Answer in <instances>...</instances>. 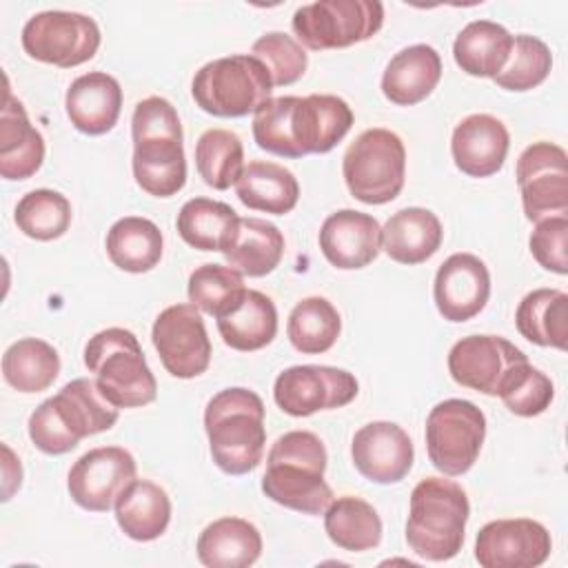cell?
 I'll list each match as a JSON object with an SVG mask.
<instances>
[{
  "label": "cell",
  "mask_w": 568,
  "mask_h": 568,
  "mask_svg": "<svg viewBox=\"0 0 568 568\" xmlns=\"http://www.w3.org/2000/svg\"><path fill=\"white\" fill-rule=\"evenodd\" d=\"M470 504L466 490L444 477H426L410 493L406 541L428 561L453 559L466 539Z\"/></svg>",
  "instance_id": "8992f818"
},
{
  "label": "cell",
  "mask_w": 568,
  "mask_h": 568,
  "mask_svg": "<svg viewBox=\"0 0 568 568\" xmlns=\"http://www.w3.org/2000/svg\"><path fill=\"white\" fill-rule=\"evenodd\" d=\"M515 324L528 342L566 351L568 295L557 288H535L526 293L515 311Z\"/></svg>",
  "instance_id": "836d02e7"
},
{
  "label": "cell",
  "mask_w": 568,
  "mask_h": 568,
  "mask_svg": "<svg viewBox=\"0 0 568 568\" xmlns=\"http://www.w3.org/2000/svg\"><path fill=\"white\" fill-rule=\"evenodd\" d=\"M222 255L229 266L248 277H264L277 268L284 255L282 231L262 217H240Z\"/></svg>",
  "instance_id": "4316f807"
},
{
  "label": "cell",
  "mask_w": 568,
  "mask_h": 568,
  "mask_svg": "<svg viewBox=\"0 0 568 568\" xmlns=\"http://www.w3.org/2000/svg\"><path fill=\"white\" fill-rule=\"evenodd\" d=\"M71 202L53 189H36L24 193L13 213L18 229L27 237L40 242L62 237L71 226Z\"/></svg>",
  "instance_id": "ab89813d"
},
{
  "label": "cell",
  "mask_w": 568,
  "mask_h": 568,
  "mask_svg": "<svg viewBox=\"0 0 568 568\" xmlns=\"http://www.w3.org/2000/svg\"><path fill=\"white\" fill-rule=\"evenodd\" d=\"M521 348L499 335H468L453 344L448 353L450 377L466 388L497 395L513 366L526 362Z\"/></svg>",
  "instance_id": "ac0fdd59"
},
{
  "label": "cell",
  "mask_w": 568,
  "mask_h": 568,
  "mask_svg": "<svg viewBox=\"0 0 568 568\" xmlns=\"http://www.w3.org/2000/svg\"><path fill=\"white\" fill-rule=\"evenodd\" d=\"M195 550L206 568H246L262 555V535L248 519L220 517L200 532Z\"/></svg>",
  "instance_id": "83f0119b"
},
{
  "label": "cell",
  "mask_w": 568,
  "mask_h": 568,
  "mask_svg": "<svg viewBox=\"0 0 568 568\" xmlns=\"http://www.w3.org/2000/svg\"><path fill=\"white\" fill-rule=\"evenodd\" d=\"M439 80V53L430 44H410L388 60L382 73V93L397 106H413L426 100Z\"/></svg>",
  "instance_id": "cb8c5ba5"
},
{
  "label": "cell",
  "mask_w": 568,
  "mask_h": 568,
  "mask_svg": "<svg viewBox=\"0 0 568 568\" xmlns=\"http://www.w3.org/2000/svg\"><path fill=\"white\" fill-rule=\"evenodd\" d=\"M118 413L120 408L102 395L95 379L78 377L44 399L31 413L27 428L38 450L64 455L84 437L109 430L118 422Z\"/></svg>",
  "instance_id": "277c9868"
},
{
  "label": "cell",
  "mask_w": 568,
  "mask_h": 568,
  "mask_svg": "<svg viewBox=\"0 0 568 568\" xmlns=\"http://www.w3.org/2000/svg\"><path fill=\"white\" fill-rule=\"evenodd\" d=\"M84 366L95 373L98 388L118 408H140L158 397L155 375L135 333L126 328L95 333L84 346Z\"/></svg>",
  "instance_id": "52a82bcc"
},
{
  "label": "cell",
  "mask_w": 568,
  "mask_h": 568,
  "mask_svg": "<svg viewBox=\"0 0 568 568\" xmlns=\"http://www.w3.org/2000/svg\"><path fill=\"white\" fill-rule=\"evenodd\" d=\"M353 126L346 100L331 93L271 98L253 113V140L280 158L328 153Z\"/></svg>",
  "instance_id": "6da1fadb"
},
{
  "label": "cell",
  "mask_w": 568,
  "mask_h": 568,
  "mask_svg": "<svg viewBox=\"0 0 568 568\" xmlns=\"http://www.w3.org/2000/svg\"><path fill=\"white\" fill-rule=\"evenodd\" d=\"M513 49L510 31L493 20L468 22L453 42L457 67L473 78H495L508 62Z\"/></svg>",
  "instance_id": "1f68e13d"
},
{
  "label": "cell",
  "mask_w": 568,
  "mask_h": 568,
  "mask_svg": "<svg viewBox=\"0 0 568 568\" xmlns=\"http://www.w3.org/2000/svg\"><path fill=\"white\" fill-rule=\"evenodd\" d=\"M264 402L257 393L233 386L215 393L204 408V430L209 450L226 475H246L255 470L264 455Z\"/></svg>",
  "instance_id": "5b68a950"
},
{
  "label": "cell",
  "mask_w": 568,
  "mask_h": 568,
  "mask_svg": "<svg viewBox=\"0 0 568 568\" xmlns=\"http://www.w3.org/2000/svg\"><path fill=\"white\" fill-rule=\"evenodd\" d=\"M251 55L266 67L273 87H288L297 82L308 67L304 47L293 36L282 31H268L260 36L253 42Z\"/></svg>",
  "instance_id": "ee69618b"
},
{
  "label": "cell",
  "mask_w": 568,
  "mask_h": 568,
  "mask_svg": "<svg viewBox=\"0 0 568 568\" xmlns=\"http://www.w3.org/2000/svg\"><path fill=\"white\" fill-rule=\"evenodd\" d=\"M550 550V532L528 517L488 521L475 539V559L481 568H535Z\"/></svg>",
  "instance_id": "e0dca14e"
},
{
  "label": "cell",
  "mask_w": 568,
  "mask_h": 568,
  "mask_svg": "<svg viewBox=\"0 0 568 568\" xmlns=\"http://www.w3.org/2000/svg\"><path fill=\"white\" fill-rule=\"evenodd\" d=\"M490 297V273L473 253H453L435 273L433 300L446 322H466L484 311Z\"/></svg>",
  "instance_id": "d6986e66"
},
{
  "label": "cell",
  "mask_w": 568,
  "mask_h": 568,
  "mask_svg": "<svg viewBox=\"0 0 568 568\" xmlns=\"http://www.w3.org/2000/svg\"><path fill=\"white\" fill-rule=\"evenodd\" d=\"M246 291L244 277L233 266L224 264H202L189 275V300L195 304L202 313L213 315L215 320L231 311L235 302Z\"/></svg>",
  "instance_id": "60d3db41"
},
{
  "label": "cell",
  "mask_w": 568,
  "mask_h": 568,
  "mask_svg": "<svg viewBox=\"0 0 568 568\" xmlns=\"http://www.w3.org/2000/svg\"><path fill=\"white\" fill-rule=\"evenodd\" d=\"M508 146L510 135L506 124L490 113L466 115L450 138L455 166L470 178L495 175L506 162Z\"/></svg>",
  "instance_id": "7402d4cb"
},
{
  "label": "cell",
  "mask_w": 568,
  "mask_h": 568,
  "mask_svg": "<svg viewBox=\"0 0 568 568\" xmlns=\"http://www.w3.org/2000/svg\"><path fill=\"white\" fill-rule=\"evenodd\" d=\"M384 24L377 0H320L302 4L291 20L297 40L313 49H344L373 38Z\"/></svg>",
  "instance_id": "30bf717a"
},
{
  "label": "cell",
  "mask_w": 568,
  "mask_h": 568,
  "mask_svg": "<svg viewBox=\"0 0 568 568\" xmlns=\"http://www.w3.org/2000/svg\"><path fill=\"white\" fill-rule=\"evenodd\" d=\"M324 530L328 539L348 552L373 550L382 541V519L362 497L344 495L324 510Z\"/></svg>",
  "instance_id": "e575fe53"
},
{
  "label": "cell",
  "mask_w": 568,
  "mask_h": 568,
  "mask_svg": "<svg viewBox=\"0 0 568 568\" xmlns=\"http://www.w3.org/2000/svg\"><path fill=\"white\" fill-rule=\"evenodd\" d=\"M266 67L251 53H235L202 64L191 80L195 104L215 118H244L271 100Z\"/></svg>",
  "instance_id": "ba28073f"
},
{
  "label": "cell",
  "mask_w": 568,
  "mask_h": 568,
  "mask_svg": "<svg viewBox=\"0 0 568 568\" xmlns=\"http://www.w3.org/2000/svg\"><path fill=\"white\" fill-rule=\"evenodd\" d=\"M133 178L142 191L171 197L186 184L184 133L175 106L160 95L140 100L131 115Z\"/></svg>",
  "instance_id": "7a4b0ae2"
},
{
  "label": "cell",
  "mask_w": 568,
  "mask_h": 568,
  "mask_svg": "<svg viewBox=\"0 0 568 568\" xmlns=\"http://www.w3.org/2000/svg\"><path fill=\"white\" fill-rule=\"evenodd\" d=\"M528 246L537 264L550 273H568V215L546 217L535 222Z\"/></svg>",
  "instance_id": "f6af8a7d"
},
{
  "label": "cell",
  "mask_w": 568,
  "mask_h": 568,
  "mask_svg": "<svg viewBox=\"0 0 568 568\" xmlns=\"http://www.w3.org/2000/svg\"><path fill=\"white\" fill-rule=\"evenodd\" d=\"M115 521L133 541H153L171 521V499L151 479H133L115 499Z\"/></svg>",
  "instance_id": "f546056e"
},
{
  "label": "cell",
  "mask_w": 568,
  "mask_h": 568,
  "mask_svg": "<svg viewBox=\"0 0 568 568\" xmlns=\"http://www.w3.org/2000/svg\"><path fill=\"white\" fill-rule=\"evenodd\" d=\"M342 317L337 308L320 295L297 302L286 322V335L295 351L304 355L326 353L339 337Z\"/></svg>",
  "instance_id": "74e56055"
},
{
  "label": "cell",
  "mask_w": 568,
  "mask_h": 568,
  "mask_svg": "<svg viewBox=\"0 0 568 568\" xmlns=\"http://www.w3.org/2000/svg\"><path fill=\"white\" fill-rule=\"evenodd\" d=\"M320 248L335 268H364L382 251V226L368 213L339 209L322 222Z\"/></svg>",
  "instance_id": "44dd1931"
},
{
  "label": "cell",
  "mask_w": 568,
  "mask_h": 568,
  "mask_svg": "<svg viewBox=\"0 0 568 568\" xmlns=\"http://www.w3.org/2000/svg\"><path fill=\"white\" fill-rule=\"evenodd\" d=\"M217 331L222 342L235 351H260L277 335V308L262 291L246 288L235 306L217 317Z\"/></svg>",
  "instance_id": "f1b7e54d"
},
{
  "label": "cell",
  "mask_w": 568,
  "mask_h": 568,
  "mask_svg": "<svg viewBox=\"0 0 568 568\" xmlns=\"http://www.w3.org/2000/svg\"><path fill=\"white\" fill-rule=\"evenodd\" d=\"M44 162V138L31 124L22 102L4 91L0 118V175L4 180H27Z\"/></svg>",
  "instance_id": "d4e9b609"
},
{
  "label": "cell",
  "mask_w": 568,
  "mask_h": 568,
  "mask_svg": "<svg viewBox=\"0 0 568 568\" xmlns=\"http://www.w3.org/2000/svg\"><path fill=\"white\" fill-rule=\"evenodd\" d=\"M151 342L166 373L178 379H193L211 364V339L195 304L166 306L153 322Z\"/></svg>",
  "instance_id": "9a60e30c"
},
{
  "label": "cell",
  "mask_w": 568,
  "mask_h": 568,
  "mask_svg": "<svg viewBox=\"0 0 568 568\" xmlns=\"http://www.w3.org/2000/svg\"><path fill=\"white\" fill-rule=\"evenodd\" d=\"M552 69V53L548 44L535 36L521 33L513 38V49L506 67L493 78L499 89L530 91L539 87Z\"/></svg>",
  "instance_id": "b9f144b4"
},
{
  "label": "cell",
  "mask_w": 568,
  "mask_h": 568,
  "mask_svg": "<svg viewBox=\"0 0 568 568\" xmlns=\"http://www.w3.org/2000/svg\"><path fill=\"white\" fill-rule=\"evenodd\" d=\"M2 453H4V488H2V501H9L11 495L20 488L22 484V466L20 459L13 457L11 448L7 444H2Z\"/></svg>",
  "instance_id": "bcb514c9"
},
{
  "label": "cell",
  "mask_w": 568,
  "mask_h": 568,
  "mask_svg": "<svg viewBox=\"0 0 568 568\" xmlns=\"http://www.w3.org/2000/svg\"><path fill=\"white\" fill-rule=\"evenodd\" d=\"M195 166L204 184L226 191L244 169V146L235 131L206 129L195 142Z\"/></svg>",
  "instance_id": "f35d334b"
},
{
  "label": "cell",
  "mask_w": 568,
  "mask_h": 568,
  "mask_svg": "<svg viewBox=\"0 0 568 568\" xmlns=\"http://www.w3.org/2000/svg\"><path fill=\"white\" fill-rule=\"evenodd\" d=\"M64 109L80 133H109L118 124L122 111V87L104 71H89L69 84Z\"/></svg>",
  "instance_id": "603a6c76"
},
{
  "label": "cell",
  "mask_w": 568,
  "mask_h": 568,
  "mask_svg": "<svg viewBox=\"0 0 568 568\" xmlns=\"http://www.w3.org/2000/svg\"><path fill=\"white\" fill-rule=\"evenodd\" d=\"M359 393L353 373L322 364L284 368L273 384V399L291 417H308L317 410L342 408Z\"/></svg>",
  "instance_id": "4fadbf2b"
},
{
  "label": "cell",
  "mask_w": 568,
  "mask_h": 568,
  "mask_svg": "<svg viewBox=\"0 0 568 568\" xmlns=\"http://www.w3.org/2000/svg\"><path fill=\"white\" fill-rule=\"evenodd\" d=\"M517 186L530 222L568 215V155L559 144L532 142L517 158Z\"/></svg>",
  "instance_id": "5bb4252c"
},
{
  "label": "cell",
  "mask_w": 568,
  "mask_h": 568,
  "mask_svg": "<svg viewBox=\"0 0 568 568\" xmlns=\"http://www.w3.org/2000/svg\"><path fill=\"white\" fill-rule=\"evenodd\" d=\"M106 255L126 273H146L162 260V231L155 222L140 215H126L106 231Z\"/></svg>",
  "instance_id": "d6a6232c"
},
{
  "label": "cell",
  "mask_w": 568,
  "mask_h": 568,
  "mask_svg": "<svg viewBox=\"0 0 568 568\" xmlns=\"http://www.w3.org/2000/svg\"><path fill=\"white\" fill-rule=\"evenodd\" d=\"M2 375L18 393L47 390L60 375V355L44 339L22 337L4 351Z\"/></svg>",
  "instance_id": "d590c367"
},
{
  "label": "cell",
  "mask_w": 568,
  "mask_h": 568,
  "mask_svg": "<svg viewBox=\"0 0 568 568\" xmlns=\"http://www.w3.org/2000/svg\"><path fill=\"white\" fill-rule=\"evenodd\" d=\"M351 457L368 481L397 484L413 468L415 450L408 433L395 422H371L353 435Z\"/></svg>",
  "instance_id": "ffe728a7"
},
{
  "label": "cell",
  "mask_w": 568,
  "mask_h": 568,
  "mask_svg": "<svg viewBox=\"0 0 568 568\" xmlns=\"http://www.w3.org/2000/svg\"><path fill=\"white\" fill-rule=\"evenodd\" d=\"M135 457L122 446L87 450L69 470L67 488L71 499L91 513H106L120 493L135 479Z\"/></svg>",
  "instance_id": "2e32d148"
},
{
  "label": "cell",
  "mask_w": 568,
  "mask_h": 568,
  "mask_svg": "<svg viewBox=\"0 0 568 568\" xmlns=\"http://www.w3.org/2000/svg\"><path fill=\"white\" fill-rule=\"evenodd\" d=\"M22 49L29 58L71 69L89 62L102 42L93 18L75 11H40L22 27Z\"/></svg>",
  "instance_id": "7c38bea8"
},
{
  "label": "cell",
  "mask_w": 568,
  "mask_h": 568,
  "mask_svg": "<svg viewBox=\"0 0 568 568\" xmlns=\"http://www.w3.org/2000/svg\"><path fill=\"white\" fill-rule=\"evenodd\" d=\"M342 175L351 195L364 204L393 202L406 180V149L390 129H366L346 149Z\"/></svg>",
  "instance_id": "9c48e42d"
},
{
  "label": "cell",
  "mask_w": 568,
  "mask_h": 568,
  "mask_svg": "<svg viewBox=\"0 0 568 568\" xmlns=\"http://www.w3.org/2000/svg\"><path fill=\"white\" fill-rule=\"evenodd\" d=\"M240 215L224 202L193 197L182 204L175 226L180 237L197 251H220L231 237Z\"/></svg>",
  "instance_id": "8d00e7d4"
},
{
  "label": "cell",
  "mask_w": 568,
  "mask_h": 568,
  "mask_svg": "<svg viewBox=\"0 0 568 568\" xmlns=\"http://www.w3.org/2000/svg\"><path fill=\"white\" fill-rule=\"evenodd\" d=\"M444 240L439 217L422 206H406L393 213L382 226V248L397 264H422L433 257Z\"/></svg>",
  "instance_id": "484cf974"
},
{
  "label": "cell",
  "mask_w": 568,
  "mask_h": 568,
  "mask_svg": "<svg viewBox=\"0 0 568 568\" xmlns=\"http://www.w3.org/2000/svg\"><path fill=\"white\" fill-rule=\"evenodd\" d=\"M235 193L240 202L253 211L284 215L295 209L300 184L286 166L268 160H253L244 164L235 182Z\"/></svg>",
  "instance_id": "4dcf8cb0"
},
{
  "label": "cell",
  "mask_w": 568,
  "mask_h": 568,
  "mask_svg": "<svg viewBox=\"0 0 568 568\" xmlns=\"http://www.w3.org/2000/svg\"><path fill=\"white\" fill-rule=\"evenodd\" d=\"M486 439V415L468 399H444L426 417V450L430 464L446 477L473 468Z\"/></svg>",
  "instance_id": "8fae6325"
},
{
  "label": "cell",
  "mask_w": 568,
  "mask_h": 568,
  "mask_svg": "<svg viewBox=\"0 0 568 568\" xmlns=\"http://www.w3.org/2000/svg\"><path fill=\"white\" fill-rule=\"evenodd\" d=\"M497 395L513 415L537 417L550 406L555 397V386L546 373H541L526 359L510 368Z\"/></svg>",
  "instance_id": "7bdbcfd3"
},
{
  "label": "cell",
  "mask_w": 568,
  "mask_h": 568,
  "mask_svg": "<svg viewBox=\"0 0 568 568\" xmlns=\"http://www.w3.org/2000/svg\"><path fill=\"white\" fill-rule=\"evenodd\" d=\"M328 455L324 442L311 430H288L275 439L266 455L262 493L291 510L322 515L335 499L324 481Z\"/></svg>",
  "instance_id": "3957f363"
}]
</instances>
